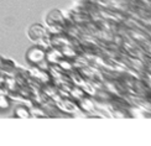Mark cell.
I'll return each instance as SVG.
<instances>
[{
    "label": "cell",
    "instance_id": "cell-6",
    "mask_svg": "<svg viewBox=\"0 0 151 146\" xmlns=\"http://www.w3.org/2000/svg\"><path fill=\"white\" fill-rule=\"evenodd\" d=\"M1 67H3V60L0 58V68H1Z\"/></svg>",
    "mask_w": 151,
    "mask_h": 146
},
{
    "label": "cell",
    "instance_id": "cell-1",
    "mask_svg": "<svg viewBox=\"0 0 151 146\" xmlns=\"http://www.w3.org/2000/svg\"><path fill=\"white\" fill-rule=\"evenodd\" d=\"M26 57L30 63H32V65H40L46 58V51L42 50L41 47H32L29 50Z\"/></svg>",
    "mask_w": 151,
    "mask_h": 146
},
{
    "label": "cell",
    "instance_id": "cell-5",
    "mask_svg": "<svg viewBox=\"0 0 151 146\" xmlns=\"http://www.w3.org/2000/svg\"><path fill=\"white\" fill-rule=\"evenodd\" d=\"M58 65L63 68V69H67V71H70V69L72 68V65L68 61H66V60H60V62H58Z\"/></svg>",
    "mask_w": 151,
    "mask_h": 146
},
{
    "label": "cell",
    "instance_id": "cell-2",
    "mask_svg": "<svg viewBox=\"0 0 151 146\" xmlns=\"http://www.w3.org/2000/svg\"><path fill=\"white\" fill-rule=\"evenodd\" d=\"M15 115L17 118H20V119H27V118L31 117V113L29 111L27 108L20 106V108H17V109L15 110Z\"/></svg>",
    "mask_w": 151,
    "mask_h": 146
},
{
    "label": "cell",
    "instance_id": "cell-4",
    "mask_svg": "<svg viewBox=\"0 0 151 146\" xmlns=\"http://www.w3.org/2000/svg\"><path fill=\"white\" fill-rule=\"evenodd\" d=\"M9 108H10V100L4 96H0V110H8Z\"/></svg>",
    "mask_w": 151,
    "mask_h": 146
},
{
    "label": "cell",
    "instance_id": "cell-3",
    "mask_svg": "<svg viewBox=\"0 0 151 146\" xmlns=\"http://www.w3.org/2000/svg\"><path fill=\"white\" fill-rule=\"evenodd\" d=\"M61 60V57L57 55V53H55L53 51H51V52H46V58L45 61H48L50 63H58Z\"/></svg>",
    "mask_w": 151,
    "mask_h": 146
}]
</instances>
